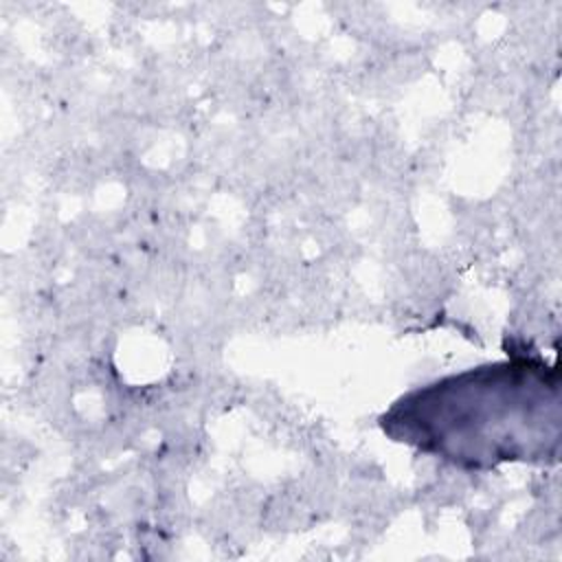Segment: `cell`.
<instances>
[{
	"instance_id": "obj_1",
	"label": "cell",
	"mask_w": 562,
	"mask_h": 562,
	"mask_svg": "<svg viewBox=\"0 0 562 562\" xmlns=\"http://www.w3.org/2000/svg\"><path fill=\"white\" fill-rule=\"evenodd\" d=\"M378 426L391 441L468 472L551 465L562 437L560 371L536 351H512L400 395Z\"/></svg>"
}]
</instances>
